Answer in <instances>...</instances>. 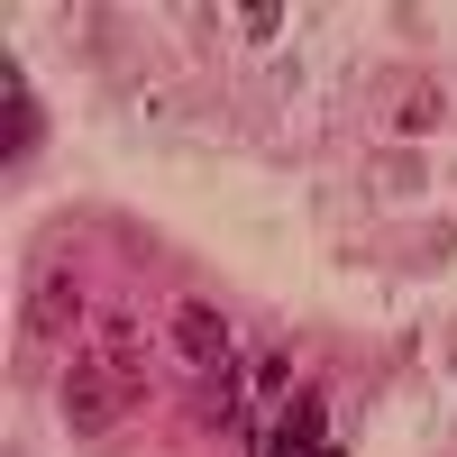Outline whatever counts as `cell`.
Instances as JSON below:
<instances>
[{
  "mask_svg": "<svg viewBox=\"0 0 457 457\" xmlns=\"http://www.w3.org/2000/svg\"><path fill=\"white\" fill-rule=\"evenodd\" d=\"M129 394H137V385H129V375H120V366H110V357L92 348V357H73V366H64L55 411H64V430H73V439H101V430L129 411Z\"/></svg>",
  "mask_w": 457,
  "mask_h": 457,
  "instance_id": "6da1fadb",
  "label": "cell"
},
{
  "mask_svg": "<svg viewBox=\"0 0 457 457\" xmlns=\"http://www.w3.org/2000/svg\"><path fill=\"white\" fill-rule=\"evenodd\" d=\"M83 312H92V284L73 275V265H37V275H28V329L37 338L83 329Z\"/></svg>",
  "mask_w": 457,
  "mask_h": 457,
  "instance_id": "7a4b0ae2",
  "label": "cell"
},
{
  "mask_svg": "<svg viewBox=\"0 0 457 457\" xmlns=\"http://www.w3.org/2000/svg\"><path fill=\"white\" fill-rule=\"evenodd\" d=\"M174 357L202 366V375H228V366H238V357H228V320L211 312V302H183V312H174Z\"/></svg>",
  "mask_w": 457,
  "mask_h": 457,
  "instance_id": "3957f363",
  "label": "cell"
},
{
  "mask_svg": "<svg viewBox=\"0 0 457 457\" xmlns=\"http://www.w3.org/2000/svg\"><path fill=\"white\" fill-rule=\"evenodd\" d=\"M265 457H338V448H329V403H320V385L293 394L284 430H265Z\"/></svg>",
  "mask_w": 457,
  "mask_h": 457,
  "instance_id": "277c9868",
  "label": "cell"
},
{
  "mask_svg": "<svg viewBox=\"0 0 457 457\" xmlns=\"http://www.w3.org/2000/svg\"><path fill=\"white\" fill-rule=\"evenodd\" d=\"M37 129H46V120H37V92H28V73L10 55V64H0V146H10V165L37 146Z\"/></svg>",
  "mask_w": 457,
  "mask_h": 457,
  "instance_id": "5b68a950",
  "label": "cell"
},
{
  "mask_svg": "<svg viewBox=\"0 0 457 457\" xmlns=\"http://www.w3.org/2000/svg\"><path fill=\"white\" fill-rule=\"evenodd\" d=\"M92 338H101V357L120 366L129 385H146V329H137L129 312H101V320H92Z\"/></svg>",
  "mask_w": 457,
  "mask_h": 457,
  "instance_id": "8992f818",
  "label": "cell"
},
{
  "mask_svg": "<svg viewBox=\"0 0 457 457\" xmlns=\"http://www.w3.org/2000/svg\"><path fill=\"white\" fill-rule=\"evenodd\" d=\"M430 129H448V92H430V83H411V92L394 101V137H430Z\"/></svg>",
  "mask_w": 457,
  "mask_h": 457,
  "instance_id": "52a82bcc",
  "label": "cell"
},
{
  "mask_svg": "<svg viewBox=\"0 0 457 457\" xmlns=\"http://www.w3.org/2000/svg\"><path fill=\"white\" fill-rule=\"evenodd\" d=\"M275 28H284V0H247V10H238V37H247V46H265Z\"/></svg>",
  "mask_w": 457,
  "mask_h": 457,
  "instance_id": "ba28073f",
  "label": "cell"
},
{
  "mask_svg": "<svg viewBox=\"0 0 457 457\" xmlns=\"http://www.w3.org/2000/svg\"><path fill=\"white\" fill-rule=\"evenodd\" d=\"M284 385H293V357H284V348L256 357V385H247V394H284Z\"/></svg>",
  "mask_w": 457,
  "mask_h": 457,
  "instance_id": "9c48e42d",
  "label": "cell"
}]
</instances>
